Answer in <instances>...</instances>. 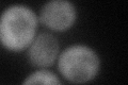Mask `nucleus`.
<instances>
[{
    "label": "nucleus",
    "instance_id": "2",
    "mask_svg": "<svg viewBox=\"0 0 128 85\" xmlns=\"http://www.w3.org/2000/svg\"><path fill=\"white\" fill-rule=\"evenodd\" d=\"M99 58L92 48L73 45L60 54L58 66L61 75L73 83L81 84L94 79L99 70Z\"/></svg>",
    "mask_w": 128,
    "mask_h": 85
},
{
    "label": "nucleus",
    "instance_id": "4",
    "mask_svg": "<svg viewBox=\"0 0 128 85\" xmlns=\"http://www.w3.org/2000/svg\"><path fill=\"white\" fill-rule=\"evenodd\" d=\"M59 49L58 39L52 34L44 32L32 40L28 51V58L34 66L48 67L57 59Z\"/></svg>",
    "mask_w": 128,
    "mask_h": 85
},
{
    "label": "nucleus",
    "instance_id": "3",
    "mask_svg": "<svg viewBox=\"0 0 128 85\" xmlns=\"http://www.w3.org/2000/svg\"><path fill=\"white\" fill-rule=\"evenodd\" d=\"M40 20L47 28L56 31H63L70 28L76 20L74 4L65 0H54L43 5Z\"/></svg>",
    "mask_w": 128,
    "mask_h": 85
},
{
    "label": "nucleus",
    "instance_id": "1",
    "mask_svg": "<svg viewBox=\"0 0 128 85\" xmlns=\"http://www.w3.org/2000/svg\"><path fill=\"white\" fill-rule=\"evenodd\" d=\"M36 27L38 17L30 7L11 5L0 17V42L6 49L20 51L34 39Z\"/></svg>",
    "mask_w": 128,
    "mask_h": 85
},
{
    "label": "nucleus",
    "instance_id": "5",
    "mask_svg": "<svg viewBox=\"0 0 128 85\" xmlns=\"http://www.w3.org/2000/svg\"><path fill=\"white\" fill-rule=\"evenodd\" d=\"M22 85H62V83L54 72L42 69L31 74Z\"/></svg>",
    "mask_w": 128,
    "mask_h": 85
}]
</instances>
